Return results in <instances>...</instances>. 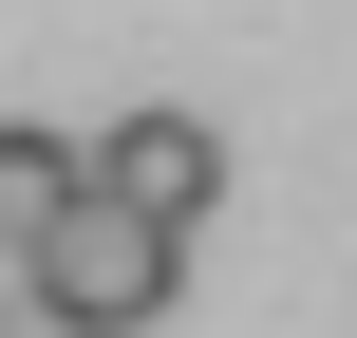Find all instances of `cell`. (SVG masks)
I'll use <instances>...</instances> for the list:
<instances>
[{"label": "cell", "instance_id": "6da1fadb", "mask_svg": "<svg viewBox=\"0 0 357 338\" xmlns=\"http://www.w3.org/2000/svg\"><path fill=\"white\" fill-rule=\"evenodd\" d=\"M169 301H188V226H151L113 188H75V226L19 263V320H56V338H151Z\"/></svg>", "mask_w": 357, "mask_h": 338}, {"label": "cell", "instance_id": "7a4b0ae2", "mask_svg": "<svg viewBox=\"0 0 357 338\" xmlns=\"http://www.w3.org/2000/svg\"><path fill=\"white\" fill-rule=\"evenodd\" d=\"M75 151H94L113 207H151V226L207 245V207H226V132H207V113H113V132H75Z\"/></svg>", "mask_w": 357, "mask_h": 338}, {"label": "cell", "instance_id": "3957f363", "mask_svg": "<svg viewBox=\"0 0 357 338\" xmlns=\"http://www.w3.org/2000/svg\"><path fill=\"white\" fill-rule=\"evenodd\" d=\"M75 188H94V151H75V132H19V113H0V282H19L56 226H75Z\"/></svg>", "mask_w": 357, "mask_h": 338}, {"label": "cell", "instance_id": "277c9868", "mask_svg": "<svg viewBox=\"0 0 357 338\" xmlns=\"http://www.w3.org/2000/svg\"><path fill=\"white\" fill-rule=\"evenodd\" d=\"M0 338H19V282H0Z\"/></svg>", "mask_w": 357, "mask_h": 338}]
</instances>
